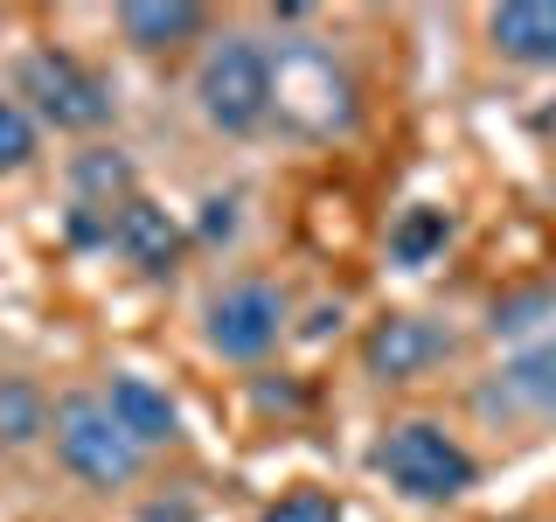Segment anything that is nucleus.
<instances>
[{
  "label": "nucleus",
  "mask_w": 556,
  "mask_h": 522,
  "mask_svg": "<svg viewBox=\"0 0 556 522\" xmlns=\"http://www.w3.org/2000/svg\"><path fill=\"white\" fill-rule=\"evenodd\" d=\"M486 42L508 63L529 70H556V0H508L486 14Z\"/></svg>",
  "instance_id": "6e6552de"
},
{
  "label": "nucleus",
  "mask_w": 556,
  "mask_h": 522,
  "mask_svg": "<svg viewBox=\"0 0 556 522\" xmlns=\"http://www.w3.org/2000/svg\"><path fill=\"white\" fill-rule=\"evenodd\" d=\"M118 28L132 49H181L208 28V14L195 0H132V8H118Z\"/></svg>",
  "instance_id": "9b49d317"
},
{
  "label": "nucleus",
  "mask_w": 556,
  "mask_h": 522,
  "mask_svg": "<svg viewBox=\"0 0 556 522\" xmlns=\"http://www.w3.org/2000/svg\"><path fill=\"white\" fill-rule=\"evenodd\" d=\"M77 188H84L98 209L132 202V161H126V153H104V147L84 153V161H77Z\"/></svg>",
  "instance_id": "2eb2a0df"
},
{
  "label": "nucleus",
  "mask_w": 556,
  "mask_h": 522,
  "mask_svg": "<svg viewBox=\"0 0 556 522\" xmlns=\"http://www.w3.org/2000/svg\"><path fill=\"white\" fill-rule=\"evenodd\" d=\"M49 432H56L63 467L84 487H126L139 474V446L118 432V418L104 411V397H91V390H70L63 405L49 411Z\"/></svg>",
  "instance_id": "20e7f679"
},
{
  "label": "nucleus",
  "mask_w": 556,
  "mask_h": 522,
  "mask_svg": "<svg viewBox=\"0 0 556 522\" xmlns=\"http://www.w3.org/2000/svg\"><path fill=\"white\" fill-rule=\"evenodd\" d=\"M49 432V405L28 376H0V446H28Z\"/></svg>",
  "instance_id": "ddd939ff"
},
{
  "label": "nucleus",
  "mask_w": 556,
  "mask_h": 522,
  "mask_svg": "<svg viewBox=\"0 0 556 522\" xmlns=\"http://www.w3.org/2000/svg\"><path fill=\"white\" fill-rule=\"evenodd\" d=\"M445 356H452V335L439 321H425V313H382L369 335H362V362L382 383H410V376L439 370Z\"/></svg>",
  "instance_id": "0eeeda50"
},
{
  "label": "nucleus",
  "mask_w": 556,
  "mask_h": 522,
  "mask_svg": "<svg viewBox=\"0 0 556 522\" xmlns=\"http://www.w3.org/2000/svg\"><path fill=\"white\" fill-rule=\"evenodd\" d=\"M195 104L216 133H257L271 119V57L251 35H223L195 70Z\"/></svg>",
  "instance_id": "7ed1b4c3"
},
{
  "label": "nucleus",
  "mask_w": 556,
  "mask_h": 522,
  "mask_svg": "<svg viewBox=\"0 0 556 522\" xmlns=\"http://www.w3.org/2000/svg\"><path fill=\"white\" fill-rule=\"evenodd\" d=\"M112 244L132 258L139 272H174V265H181V223H174L167 209H153L147 196H132V202L112 209Z\"/></svg>",
  "instance_id": "1a4fd4ad"
},
{
  "label": "nucleus",
  "mask_w": 556,
  "mask_h": 522,
  "mask_svg": "<svg viewBox=\"0 0 556 522\" xmlns=\"http://www.w3.org/2000/svg\"><path fill=\"white\" fill-rule=\"evenodd\" d=\"M445 237H452V216L445 209H404V216L390 223V251H396V265H431V258L445 251Z\"/></svg>",
  "instance_id": "f8f14e48"
},
{
  "label": "nucleus",
  "mask_w": 556,
  "mask_h": 522,
  "mask_svg": "<svg viewBox=\"0 0 556 522\" xmlns=\"http://www.w3.org/2000/svg\"><path fill=\"white\" fill-rule=\"evenodd\" d=\"M28 153H35V119L14 98H0V174L28 167Z\"/></svg>",
  "instance_id": "f3484780"
},
{
  "label": "nucleus",
  "mask_w": 556,
  "mask_h": 522,
  "mask_svg": "<svg viewBox=\"0 0 556 522\" xmlns=\"http://www.w3.org/2000/svg\"><path fill=\"white\" fill-rule=\"evenodd\" d=\"M369 467L382 481L396 487V495L410 501H459L466 487H473V452L452 439L445 425H431V418H404V425H390L369 452Z\"/></svg>",
  "instance_id": "f257e3e1"
},
{
  "label": "nucleus",
  "mask_w": 556,
  "mask_h": 522,
  "mask_svg": "<svg viewBox=\"0 0 556 522\" xmlns=\"http://www.w3.org/2000/svg\"><path fill=\"white\" fill-rule=\"evenodd\" d=\"M501 383H508V390L521 397V405H535V411H556V335H549V341H535L529 356H515Z\"/></svg>",
  "instance_id": "4468645a"
},
{
  "label": "nucleus",
  "mask_w": 556,
  "mask_h": 522,
  "mask_svg": "<svg viewBox=\"0 0 556 522\" xmlns=\"http://www.w3.org/2000/svg\"><path fill=\"white\" fill-rule=\"evenodd\" d=\"M265 522H341V501L327 487H292L265 509Z\"/></svg>",
  "instance_id": "dca6fc26"
},
{
  "label": "nucleus",
  "mask_w": 556,
  "mask_h": 522,
  "mask_svg": "<svg viewBox=\"0 0 556 522\" xmlns=\"http://www.w3.org/2000/svg\"><path fill=\"white\" fill-rule=\"evenodd\" d=\"M104 411L118 418V432L147 452V446H167L174 432H181V411L167 405V390H153L147 376H112V390H104Z\"/></svg>",
  "instance_id": "9d476101"
},
{
  "label": "nucleus",
  "mask_w": 556,
  "mask_h": 522,
  "mask_svg": "<svg viewBox=\"0 0 556 522\" xmlns=\"http://www.w3.org/2000/svg\"><path fill=\"white\" fill-rule=\"evenodd\" d=\"M22 98L35 104V119L56 133H98L112 119V91L98 70H84L70 49H35L22 63Z\"/></svg>",
  "instance_id": "39448f33"
},
{
  "label": "nucleus",
  "mask_w": 556,
  "mask_h": 522,
  "mask_svg": "<svg viewBox=\"0 0 556 522\" xmlns=\"http://www.w3.org/2000/svg\"><path fill=\"white\" fill-rule=\"evenodd\" d=\"M278 335H286V293L265 286V278H243V286L216 293V307H208V348H216L223 362L271 356Z\"/></svg>",
  "instance_id": "423d86ee"
},
{
  "label": "nucleus",
  "mask_w": 556,
  "mask_h": 522,
  "mask_svg": "<svg viewBox=\"0 0 556 522\" xmlns=\"http://www.w3.org/2000/svg\"><path fill=\"white\" fill-rule=\"evenodd\" d=\"M271 112L286 119L292 133H306V139H334L355 126V77L327 57V49H313V42H292L286 57L271 63Z\"/></svg>",
  "instance_id": "f03ea898"
}]
</instances>
